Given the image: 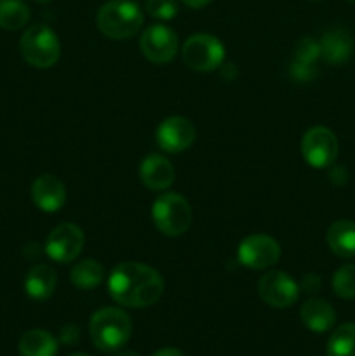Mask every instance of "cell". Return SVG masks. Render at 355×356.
I'll use <instances>...</instances> for the list:
<instances>
[{
    "label": "cell",
    "mask_w": 355,
    "mask_h": 356,
    "mask_svg": "<svg viewBox=\"0 0 355 356\" xmlns=\"http://www.w3.org/2000/svg\"><path fill=\"white\" fill-rule=\"evenodd\" d=\"M181 2H183L184 6L191 7V9H202V7H205L207 3H211L212 0H181Z\"/></svg>",
    "instance_id": "obj_28"
},
{
    "label": "cell",
    "mask_w": 355,
    "mask_h": 356,
    "mask_svg": "<svg viewBox=\"0 0 355 356\" xmlns=\"http://www.w3.org/2000/svg\"><path fill=\"white\" fill-rule=\"evenodd\" d=\"M113 356H139V355L132 353V351H118V353H115Z\"/></svg>",
    "instance_id": "obj_30"
},
{
    "label": "cell",
    "mask_w": 355,
    "mask_h": 356,
    "mask_svg": "<svg viewBox=\"0 0 355 356\" xmlns=\"http://www.w3.org/2000/svg\"><path fill=\"white\" fill-rule=\"evenodd\" d=\"M258 292L268 306L289 308L298 301L299 287L284 271H268L258 284Z\"/></svg>",
    "instance_id": "obj_11"
},
{
    "label": "cell",
    "mask_w": 355,
    "mask_h": 356,
    "mask_svg": "<svg viewBox=\"0 0 355 356\" xmlns=\"http://www.w3.org/2000/svg\"><path fill=\"white\" fill-rule=\"evenodd\" d=\"M320 285V280L317 275H308V277L305 278V282H303V287H305V291L312 292V291H317Z\"/></svg>",
    "instance_id": "obj_27"
},
{
    "label": "cell",
    "mask_w": 355,
    "mask_h": 356,
    "mask_svg": "<svg viewBox=\"0 0 355 356\" xmlns=\"http://www.w3.org/2000/svg\"><path fill=\"white\" fill-rule=\"evenodd\" d=\"M72 356H87V355H82V353H75V355H72Z\"/></svg>",
    "instance_id": "obj_32"
},
{
    "label": "cell",
    "mask_w": 355,
    "mask_h": 356,
    "mask_svg": "<svg viewBox=\"0 0 355 356\" xmlns=\"http://www.w3.org/2000/svg\"><path fill=\"white\" fill-rule=\"evenodd\" d=\"M152 356H184L180 350H174V348H164V350L155 351Z\"/></svg>",
    "instance_id": "obj_29"
},
{
    "label": "cell",
    "mask_w": 355,
    "mask_h": 356,
    "mask_svg": "<svg viewBox=\"0 0 355 356\" xmlns=\"http://www.w3.org/2000/svg\"><path fill=\"white\" fill-rule=\"evenodd\" d=\"M70 278H72V284L75 285L77 289L93 291V289H96L97 285L103 282L104 270L97 261L86 259L80 261V263H77L75 266H73Z\"/></svg>",
    "instance_id": "obj_20"
},
{
    "label": "cell",
    "mask_w": 355,
    "mask_h": 356,
    "mask_svg": "<svg viewBox=\"0 0 355 356\" xmlns=\"http://www.w3.org/2000/svg\"><path fill=\"white\" fill-rule=\"evenodd\" d=\"M108 292L118 305L146 308L162 298L164 280L153 268L141 263H122L108 277Z\"/></svg>",
    "instance_id": "obj_1"
},
{
    "label": "cell",
    "mask_w": 355,
    "mask_h": 356,
    "mask_svg": "<svg viewBox=\"0 0 355 356\" xmlns=\"http://www.w3.org/2000/svg\"><path fill=\"white\" fill-rule=\"evenodd\" d=\"M30 21V7L23 0H0V28L21 30Z\"/></svg>",
    "instance_id": "obj_21"
},
{
    "label": "cell",
    "mask_w": 355,
    "mask_h": 356,
    "mask_svg": "<svg viewBox=\"0 0 355 356\" xmlns=\"http://www.w3.org/2000/svg\"><path fill=\"white\" fill-rule=\"evenodd\" d=\"M56 284H58L56 271L45 264H38L28 271L26 278H24V292L28 294V298L35 299V301H45L54 294Z\"/></svg>",
    "instance_id": "obj_18"
},
{
    "label": "cell",
    "mask_w": 355,
    "mask_h": 356,
    "mask_svg": "<svg viewBox=\"0 0 355 356\" xmlns=\"http://www.w3.org/2000/svg\"><path fill=\"white\" fill-rule=\"evenodd\" d=\"M139 45L148 61L155 65H164L169 63L178 52V35L173 28L166 24H152L143 31L139 38Z\"/></svg>",
    "instance_id": "obj_9"
},
{
    "label": "cell",
    "mask_w": 355,
    "mask_h": 356,
    "mask_svg": "<svg viewBox=\"0 0 355 356\" xmlns=\"http://www.w3.org/2000/svg\"><path fill=\"white\" fill-rule=\"evenodd\" d=\"M289 72H291L292 79L298 80V82H310V80L315 79L317 73H319L317 72L315 65H305V63L299 61H292Z\"/></svg>",
    "instance_id": "obj_26"
},
{
    "label": "cell",
    "mask_w": 355,
    "mask_h": 356,
    "mask_svg": "<svg viewBox=\"0 0 355 356\" xmlns=\"http://www.w3.org/2000/svg\"><path fill=\"white\" fill-rule=\"evenodd\" d=\"M21 356H56L58 341L52 334L42 329H31L19 339Z\"/></svg>",
    "instance_id": "obj_19"
},
{
    "label": "cell",
    "mask_w": 355,
    "mask_h": 356,
    "mask_svg": "<svg viewBox=\"0 0 355 356\" xmlns=\"http://www.w3.org/2000/svg\"><path fill=\"white\" fill-rule=\"evenodd\" d=\"M152 218L160 233L166 236H181L191 225V207L178 193H164L152 207Z\"/></svg>",
    "instance_id": "obj_5"
},
{
    "label": "cell",
    "mask_w": 355,
    "mask_h": 356,
    "mask_svg": "<svg viewBox=\"0 0 355 356\" xmlns=\"http://www.w3.org/2000/svg\"><path fill=\"white\" fill-rule=\"evenodd\" d=\"M19 49L24 61L40 70L54 66L61 52L58 35L47 24H33L28 28L21 37Z\"/></svg>",
    "instance_id": "obj_4"
},
{
    "label": "cell",
    "mask_w": 355,
    "mask_h": 356,
    "mask_svg": "<svg viewBox=\"0 0 355 356\" xmlns=\"http://www.w3.org/2000/svg\"><path fill=\"white\" fill-rule=\"evenodd\" d=\"M132 323L125 312L118 308L97 309L89 323L94 346L101 351H118L131 337Z\"/></svg>",
    "instance_id": "obj_3"
},
{
    "label": "cell",
    "mask_w": 355,
    "mask_h": 356,
    "mask_svg": "<svg viewBox=\"0 0 355 356\" xmlns=\"http://www.w3.org/2000/svg\"><path fill=\"white\" fill-rule=\"evenodd\" d=\"M139 176L146 188L164 191L174 183V167L162 155H150L139 165Z\"/></svg>",
    "instance_id": "obj_14"
},
{
    "label": "cell",
    "mask_w": 355,
    "mask_h": 356,
    "mask_svg": "<svg viewBox=\"0 0 355 356\" xmlns=\"http://www.w3.org/2000/svg\"><path fill=\"white\" fill-rule=\"evenodd\" d=\"M84 247V232L72 222L56 226L47 236L45 252L56 263H72L79 257Z\"/></svg>",
    "instance_id": "obj_8"
},
{
    "label": "cell",
    "mask_w": 355,
    "mask_h": 356,
    "mask_svg": "<svg viewBox=\"0 0 355 356\" xmlns=\"http://www.w3.org/2000/svg\"><path fill=\"white\" fill-rule=\"evenodd\" d=\"M320 58L331 65H343L354 52V38L343 28H333L326 31L319 40Z\"/></svg>",
    "instance_id": "obj_15"
},
{
    "label": "cell",
    "mask_w": 355,
    "mask_h": 356,
    "mask_svg": "<svg viewBox=\"0 0 355 356\" xmlns=\"http://www.w3.org/2000/svg\"><path fill=\"white\" fill-rule=\"evenodd\" d=\"M301 155L313 169L333 165L338 156V139L327 127H312L301 139Z\"/></svg>",
    "instance_id": "obj_7"
},
{
    "label": "cell",
    "mask_w": 355,
    "mask_h": 356,
    "mask_svg": "<svg viewBox=\"0 0 355 356\" xmlns=\"http://www.w3.org/2000/svg\"><path fill=\"white\" fill-rule=\"evenodd\" d=\"M320 58V45L315 38L303 37L299 38L294 47V61L305 63V65H315Z\"/></svg>",
    "instance_id": "obj_24"
},
{
    "label": "cell",
    "mask_w": 355,
    "mask_h": 356,
    "mask_svg": "<svg viewBox=\"0 0 355 356\" xmlns=\"http://www.w3.org/2000/svg\"><path fill=\"white\" fill-rule=\"evenodd\" d=\"M348 2H355V0H348Z\"/></svg>",
    "instance_id": "obj_33"
},
{
    "label": "cell",
    "mask_w": 355,
    "mask_h": 356,
    "mask_svg": "<svg viewBox=\"0 0 355 356\" xmlns=\"http://www.w3.org/2000/svg\"><path fill=\"white\" fill-rule=\"evenodd\" d=\"M145 14L132 0H110L97 10V28L113 40H125L138 33Z\"/></svg>",
    "instance_id": "obj_2"
},
{
    "label": "cell",
    "mask_w": 355,
    "mask_h": 356,
    "mask_svg": "<svg viewBox=\"0 0 355 356\" xmlns=\"http://www.w3.org/2000/svg\"><path fill=\"white\" fill-rule=\"evenodd\" d=\"M195 141V127L188 118L169 117L157 129V143L167 153H181Z\"/></svg>",
    "instance_id": "obj_12"
},
{
    "label": "cell",
    "mask_w": 355,
    "mask_h": 356,
    "mask_svg": "<svg viewBox=\"0 0 355 356\" xmlns=\"http://www.w3.org/2000/svg\"><path fill=\"white\" fill-rule=\"evenodd\" d=\"M301 320L312 332L322 334L333 329L336 322V313L329 302L313 298L301 306Z\"/></svg>",
    "instance_id": "obj_16"
},
{
    "label": "cell",
    "mask_w": 355,
    "mask_h": 356,
    "mask_svg": "<svg viewBox=\"0 0 355 356\" xmlns=\"http://www.w3.org/2000/svg\"><path fill=\"white\" fill-rule=\"evenodd\" d=\"M37 2H40V3H47V2H51V0H37Z\"/></svg>",
    "instance_id": "obj_31"
},
{
    "label": "cell",
    "mask_w": 355,
    "mask_h": 356,
    "mask_svg": "<svg viewBox=\"0 0 355 356\" xmlns=\"http://www.w3.org/2000/svg\"><path fill=\"white\" fill-rule=\"evenodd\" d=\"M281 257V245L268 235H249L239 245V261L251 270H265L274 266Z\"/></svg>",
    "instance_id": "obj_10"
},
{
    "label": "cell",
    "mask_w": 355,
    "mask_h": 356,
    "mask_svg": "<svg viewBox=\"0 0 355 356\" xmlns=\"http://www.w3.org/2000/svg\"><path fill=\"white\" fill-rule=\"evenodd\" d=\"M145 9L155 19L169 21L176 17L178 2L176 0H146Z\"/></svg>",
    "instance_id": "obj_25"
},
{
    "label": "cell",
    "mask_w": 355,
    "mask_h": 356,
    "mask_svg": "<svg viewBox=\"0 0 355 356\" xmlns=\"http://www.w3.org/2000/svg\"><path fill=\"white\" fill-rule=\"evenodd\" d=\"M327 356H355V323H343L331 334Z\"/></svg>",
    "instance_id": "obj_22"
},
{
    "label": "cell",
    "mask_w": 355,
    "mask_h": 356,
    "mask_svg": "<svg viewBox=\"0 0 355 356\" xmlns=\"http://www.w3.org/2000/svg\"><path fill=\"white\" fill-rule=\"evenodd\" d=\"M181 56L188 68L195 72H212L221 66L225 47L214 35L195 33L183 44Z\"/></svg>",
    "instance_id": "obj_6"
},
{
    "label": "cell",
    "mask_w": 355,
    "mask_h": 356,
    "mask_svg": "<svg viewBox=\"0 0 355 356\" xmlns=\"http://www.w3.org/2000/svg\"><path fill=\"white\" fill-rule=\"evenodd\" d=\"M327 245L343 259L355 257V222L350 219H338L327 229Z\"/></svg>",
    "instance_id": "obj_17"
},
{
    "label": "cell",
    "mask_w": 355,
    "mask_h": 356,
    "mask_svg": "<svg viewBox=\"0 0 355 356\" xmlns=\"http://www.w3.org/2000/svg\"><path fill=\"white\" fill-rule=\"evenodd\" d=\"M333 291L341 299L355 298V264H345L334 273Z\"/></svg>",
    "instance_id": "obj_23"
},
{
    "label": "cell",
    "mask_w": 355,
    "mask_h": 356,
    "mask_svg": "<svg viewBox=\"0 0 355 356\" xmlns=\"http://www.w3.org/2000/svg\"><path fill=\"white\" fill-rule=\"evenodd\" d=\"M31 198L40 211L56 212L65 205L66 188L56 176L44 174L35 179L31 186Z\"/></svg>",
    "instance_id": "obj_13"
}]
</instances>
